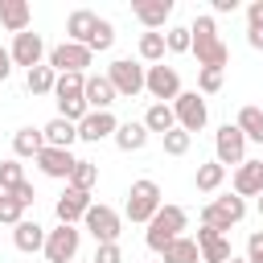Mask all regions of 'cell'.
Here are the masks:
<instances>
[{
	"label": "cell",
	"mask_w": 263,
	"mask_h": 263,
	"mask_svg": "<svg viewBox=\"0 0 263 263\" xmlns=\"http://www.w3.org/2000/svg\"><path fill=\"white\" fill-rule=\"evenodd\" d=\"M189 33H193V53H197V66H201V70H226L230 49L222 45L214 16H197V21L189 25Z\"/></svg>",
	"instance_id": "obj_1"
},
{
	"label": "cell",
	"mask_w": 263,
	"mask_h": 263,
	"mask_svg": "<svg viewBox=\"0 0 263 263\" xmlns=\"http://www.w3.org/2000/svg\"><path fill=\"white\" fill-rule=\"evenodd\" d=\"M185 226H189V214H185L181 205H160V210H156V218L148 222V234H144L148 251L164 255V251H168V242H177Z\"/></svg>",
	"instance_id": "obj_2"
},
{
	"label": "cell",
	"mask_w": 263,
	"mask_h": 263,
	"mask_svg": "<svg viewBox=\"0 0 263 263\" xmlns=\"http://www.w3.org/2000/svg\"><path fill=\"white\" fill-rule=\"evenodd\" d=\"M160 205H164V197H160V185H156V181H148V177L132 181V189H127V205H123L127 222L148 226V222L156 218V210H160Z\"/></svg>",
	"instance_id": "obj_3"
},
{
	"label": "cell",
	"mask_w": 263,
	"mask_h": 263,
	"mask_svg": "<svg viewBox=\"0 0 263 263\" xmlns=\"http://www.w3.org/2000/svg\"><path fill=\"white\" fill-rule=\"evenodd\" d=\"M247 218V201L238 197V193H226V197H214V201H205V210H201V226H214V230H230V226H238Z\"/></svg>",
	"instance_id": "obj_4"
},
{
	"label": "cell",
	"mask_w": 263,
	"mask_h": 263,
	"mask_svg": "<svg viewBox=\"0 0 263 263\" xmlns=\"http://www.w3.org/2000/svg\"><path fill=\"white\" fill-rule=\"evenodd\" d=\"M107 78H111V86H115L119 99H136V95L144 90L148 70H144L140 62H132V58H115V62L107 66Z\"/></svg>",
	"instance_id": "obj_5"
},
{
	"label": "cell",
	"mask_w": 263,
	"mask_h": 263,
	"mask_svg": "<svg viewBox=\"0 0 263 263\" xmlns=\"http://www.w3.org/2000/svg\"><path fill=\"white\" fill-rule=\"evenodd\" d=\"M173 115H177V127H185L189 136L201 132L205 119H210V111H205V95H197V90H181V95L173 99Z\"/></svg>",
	"instance_id": "obj_6"
},
{
	"label": "cell",
	"mask_w": 263,
	"mask_h": 263,
	"mask_svg": "<svg viewBox=\"0 0 263 263\" xmlns=\"http://www.w3.org/2000/svg\"><path fill=\"white\" fill-rule=\"evenodd\" d=\"M90 49L86 45H74V41H62V45H53L49 49V70L53 74H86V66H90Z\"/></svg>",
	"instance_id": "obj_7"
},
{
	"label": "cell",
	"mask_w": 263,
	"mask_h": 263,
	"mask_svg": "<svg viewBox=\"0 0 263 263\" xmlns=\"http://www.w3.org/2000/svg\"><path fill=\"white\" fill-rule=\"evenodd\" d=\"M214 160L218 164H242L247 160V136L238 132V123H222L218 136H214Z\"/></svg>",
	"instance_id": "obj_8"
},
{
	"label": "cell",
	"mask_w": 263,
	"mask_h": 263,
	"mask_svg": "<svg viewBox=\"0 0 263 263\" xmlns=\"http://www.w3.org/2000/svg\"><path fill=\"white\" fill-rule=\"evenodd\" d=\"M78 247H82V230L58 222V230H49V238H45V259L49 263H74Z\"/></svg>",
	"instance_id": "obj_9"
},
{
	"label": "cell",
	"mask_w": 263,
	"mask_h": 263,
	"mask_svg": "<svg viewBox=\"0 0 263 263\" xmlns=\"http://www.w3.org/2000/svg\"><path fill=\"white\" fill-rule=\"evenodd\" d=\"M144 90L156 99V103H173L177 95H181V74L173 70V66H148V78H144Z\"/></svg>",
	"instance_id": "obj_10"
},
{
	"label": "cell",
	"mask_w": 263,
	"mask_h": 263,
	"mask_svg": "<svg viewBox=\"0 0 263 263\" xmlns=\"http://www.w3.org/2000/svg\"><path fill=\"white\" fill-rule=\"evenodd\" d=\"M82 222H86V230L95 234L99 247H103V242H119V226H123V222H119V214H115L111 205H90Z\"/></svg>",
	"instance_id": "obj_11"
},
{
	"label": "cell",
	"mask_w": 263,
	"mask_h": 263,
	"mask_svg": "<svg viewBox=\"0 0 263 263\" xmlns=\"http://www.w3.org/2000/svg\"><path fill=\"white\" fill-rule=\"evenodd\" d=\"M8 53H12V66H25V74H29L33 66H41V58H45V41H41V33H16Z\"/></svg>",
	"instance_id": "obj_12"
},
{
	"label": "cell",
	"mask_w": 263,
	"mask_h": 263,
	"mask_svg": "<svg viewBox=\"0 0 263 263\" xmlns=\"http://www.w3.org/2000/svg\"><path fill=\"white\" fill-rule=\"evenodd\" d=\"M74 164H78V156H74L70 148H49V144H45V152L37 156V168H41L45 177H53V181H70Z\"/></svg>",
	"instance_id": "obj_13"
},
{
	"label": "cell",
	"mask_w": 263,
	"mask_h": 263,
	"mask_svg": "<svg viewBox=\"0 0 263 263\" xmlns=\"http://www.w3.org/2000/svg\"><path fill=\"white\" fill-rule=\"evenodd\" d=\"M95 201H90V193H82V189H70L66 185V193L53 201V214H58V222L62 226H74L78 218H86V210H90Z\"/></svg>",
	"instance_id": "obj_14"
},
{
	"label": "cell",
	"mask_w": 263,
	"mask_h": 263,
	"mask_svg": "<svg viewBox=\"0 0 263 263\" xmlns=\"http://www.w3.org/2000/svg\"><path fill=\"white\" fill-rule=\"evenodd\" d=\"M115 127H119V119H115L111 111H90V115L78 123V140H86V144L115 140Z\"/></svg>",
	"instance_id": "obj_15"
},
{
	"label": "cell",
	"mask_w": 263,
	"mask_h": 263,
	"mask_svg": "<svg viewBox=\"0 0 263 263\" xmlns=\"http://www.w3.org/2000/svg\"><path fill=\"white\" fill-rule=\"evenodd\" d=\"M132 12L148 33H160L173 16V0H140V4H132Z\"/></svg>",
	"instance_id": "obj_16"
},
{
	"label": "cell",
	"mask_w": 263,
	"mask_h": 263,
	"mask_svg": "<svg viewBox=\"0 0 263 263\" xmlns=\"http://www.w3.org/2000/svg\"><path fill=\"white\" fill-rule=\"evenodd\" d=\"M234 193L247 197H263V160H242L234 168Z\"/></svg>",
	"instance_id": "obj_17"
},
{
	"label": "cell",
	"mask_w": 263,
	"mask_h": 263,
	"mask_svg": "<svg viewBox=\"0 0 263 263\" xmlns=\"http://www.w3.org/2000/svg\"><path fill=\"white\" fill-rule=\"evenodd\" d=\"M95 25H99V12H90V8H74V12L66 16V41H74V45H90Z\"/></svg>",
	"instance_id": "obj_18"
},
{
	"label": "cell",
	"mask_w": 263,
	"mask_h": 263,
	"mask_svg": "<svg viewBox=\"0 0 263 263\" xmlns=\"http://www.w3.org/2000/svg\"><path fill=\"white\" fill-rule=\"evenodd\" d=\"M115 99L119 95H115V86H111L107 74H86V107L90 111H111Z\"/></svg>",
	"instance_id": "obj_19"
},
{
	"label": "cell",
	"mask_w": 263,
	"mask_h": 263,
	"mask_svg": "<svg viewBox=\"0 0 263 263\" xmlns=\"http://www.w3.org/2000/svg\"><path fill=\"white\" fill-rule=\"evenodd\" d=\"M29 21H33V8L25 0H0V25L16 37V33H29Z\"/></svg>",
	"instance_id": "obj_20"
},
{
	"label": "cell",
	"mask_w": 263,
	"mask_h": 263,
	"mask_svg": "<svg viewBox=\"0 0 263 263\" xmlns=\"http://www.w3.org/2000/svg\"><path fill=\"white\" fill-rule=\"evenodd\" d=\"M45 152V136H41V127H21V132H12V156L16 160H37Z\"/></svg>",
	"instance_id": "obj_21"
},
{
	"label": "cell",
	"mask_w": 263,
	"mask_h": 263,
	"mask_svg": "<svg viewBox=\"0 0 263 263\" xmlns=\"http://www.w3.org/2000/svg\"><path fill=\"white\" fill-rule=\"evenodd\" d=\"M45 226L41 222H21V226H12V242H16V251H25V255H33V251H45Z\"/></svg>",
	"instance_id": "obj_22"
},
{
	"label": "cell",
	"mask_w": 263,
	"mask_h": 263,
	"mask_svg": "<svg viewBox=\"0 0 263 263\" xmlns=\"http://www.w3.org/2000/svg\"><path fill=\"white\" fill-rule=\"evenodd\" d=\"M148 136H152V132L144 127V119H140V123L127 119V123L115 127V148H119V152H140V148L148 144Z\"/></svg>",
	"instance_id": "obj_23"
},
{
	"label": "cell",
	"mask_w": 263,
	"mask_h": 263,
	"mask_svg": "<svg viewBox=\"0 0 263 263\" xmlns=\"http://www.w3.org/2000/svg\"><path fill=\"white\" fill-rule=\"evenodd\" d=\"M41 136H45V144H49V148H70V144L78 140V123H70V119H62V115H53V119L41 127Z\"/></svg>",
	"instance_id": "obj_24"
},
{
	"label": "cell",
	"mask_w": 263,
	"mask_h": 263,
	"mask_svg": "<svg viewBox=\"0 0 263 263\" xmlns=\"http://www.w3.org/2000/svg\"><path fill=\"white\" fill-rule=\"evenodd\" d=\"M144 127H148V132H156V136H168V132L177 127L173 103H152V107L144 111Z\"/></svg>",
	"instance_id": "obj_25"
},
{
	"label": "cell",
	"mask_w": 263,
	"mask_h": 263,
	"mask_svg": "<svg viewBox=\"0 0 263 263\" xmlns=\"http://www.w3.org/2000/svg\"><path fill=\"white\" fill-rule=\"evenodd\" d=\"M222 181H226V164H218V160H205V164H197V173H193L197 193H218Z\"/></svg>",
	"instance_id": "obj_26"
},
{
	"label": "cell",
	"mask_w": 263,
	"mask_h": 263,
	"mask_svg": "<svg viewBox=\"0 0 263 263\" xmlns=\"http://www.w3.org/2000/svg\"><path fill=\"white\" fill-rule=\"evenodd\" d=\"M53 99H58V103H70V99H86V74H58Z\"/></svg>",
	"instance_id": "obj_27"
},
{
	"label": "cell",
	"mask_w": 263,
	"mask_h": 263,
	"mask_svg": "<svg viewBox=\"0 0 263 263\" xmlns=\"http://www.w3.org/2000/svg\"><path fill=\"white\" fill-rule=\"evenodd\" d=\"M164 263H201V247H197V238H177V242H168V251H164Z\"/></svg>",
	"instance_id": "obj_28"
},
{
	"label": "cell",
	"mask_w": 263,
	"mask_h": 263,
	"mask_svg": "<svg viewBox=\"0 0 263 263\" xmlns=\"http://www.w3.org/2000/svg\"><path fill=\"white\" fill-rule=\"evenodd\" d=\"M25 86H29V95H53V86H58V74L41 62V66H33L29 74H25Z\"/></svg>",
	"instance_id": "obj_29"
},
{
	"label": "cell",
	"mask_w": 263,
	"mask_h": 263,
	"mask_svg": "<svg viewBox=\"0 0 263 263\" xmlns=\"http://www.w3.org/2000/svg\"><path fill=\"white\" fill-rule=\"evenodd\" d=\"M234 123H238V132H242L247 140H255V144H263V107H242Z\"/></svg>",
	"instance_id": "obj_30"
},
{
	"label": "cell",
	"mask_w": 263,
	"mask_h": 263,
	"mask_svg": "<svg viewBox=\"0 0 263 263\" xmlns=\"http://www.w3.org/2000/svg\"><path fill=\"white\" fill-rule=\"evenodd\" d=\"M66 185H70V189H82V193H90V189L99 185V164H95V160H78Z\"/></svg>",
	"instance_id": "obj_31"
},
{
	"label": "cell",
	"mask_w": 263,
	"mask_h": 263,
	"mask_svg": "<svg viewBox=\"0 0 263 263\" xmlns=\"http://www.w3.org/2000/svg\"><path fill=\"white\" fill-rule=\"evenodd\" d=\"M164 53H168L164 33H140V58H144V62L160 66V62H164Z\"/></svg>",
	"instance_id": "obj_32"
},
{
	"label": "cell",
	"mask_w": 263,
	"mask_h": 263,
	"mask_svg": "<svg viewBox=\"0 0 263 263\" xmlns=\"http://www.w3.org/2000/svg\"><path fill=\"white\" fill-rule=\"evenodd\" d=\"M16 185H25V164L12 156V160H0V193H12Z\"/></svg>",
	"instance_id": "obj_33"
},
{
	"label": "cell",
	"mask_w": 263,
	"mask_h": 263,
	"mask_svg": "<svg viewBox=\"0 0 263 263\" xmlns=\"http://www.w3.org/2000/svg\"><path fill=\"white\" fill-rule=\"evenodd\" d=\"M115 45V25L107 21V16H99V25H95V33H90V53H103V49H111Z\"/></svg>",
	"instance_id": "obj_34"
},
{
	"label": "cell",
	"mask_w": 263,
	"mask_h": 263,
	"mask_svg": "<svg viewBox=\"0 0 263 263\" xmlns=\"http://www.w3.org/2000/svg\"><path fill=\"white\" fill-rule=\"evenodd\" d=\"M164 45H168V53H193V33H189V25H173V29L164 33Z\"/></svg>",
	"instance_id": "obj_35"
},
{
	"label": "cell",
	"mask_w": 263,
	"mask_h": 263,
	"mask_svg": "<svg viewBox=\"0 0 263 263\" xmlns=\"http://www.w3.org/2000/svg\"><path fill=\"white\" fill-rule=\"evenodd\" d=\"M25 222V205L12 193H0V226H21Z\"/></svg>",
	"instance_id": "obj_36"
},
{
	"label": "cell",
	"mask_w": 263,
	"mask_h": 263,
	"mask_svg": "<svg viewBox=\"0 0 263 263\" xmlns=\"http://www.w3.org/2000/svg\"><path fill=\"white\" fill-rule=\"evenodd\" d=\"M234 259V251H230V238L222 234V238H214L210 247H201V263H230Z\"/></svg>",
	"instance_id": "obj_37"
},
{
	"label": "cell",
	"mask_w": 263,
	"mask_h": 263,
	"mask_svg": "<svg viewBox=\"0 0 263 263\" xmlns=\"http://www.w3.org/2000/svg\"><path fill=\"white\" fill-rule=\"evenodd\" d=\"M160 140H164V152H168V156H185V152H189V144H193V136H189L185 127H173V132H168V136H160Z\"/></svg>",
	"instance_id": "obj_38"
},
{
	"label": "cell",
	"mask_w": 263,
	"mask_h": 263,
	"mask_svg": "<svg viewBox=\"0 0 263 263\" xmlns=\"http://www.w3.org/2000/svg\"><path fill=\"white\" fill-rule=\"evenodd\" d=\"M222 90V70H201L197 74V95H218Z\"/></svg>",
	"instance_id": "obj_39"
},
{
	"label": "cell",
	"mask_w": 263,
	"mask_h": 263,
	"mask_svg": "<svg viewBox=\"0 0 263 263\" xmlns=\"http://www.w3.org/2000/svg\"><path fill=\"white\" fill-rule=\"evenodd\" d=\"M90 263H123V251H119V242H103L99 251H95V259Z\"/></svg>",
	"instance_id": "obj_40"
},
{
	"label": "cell",
	"mask_w": 263,
	"mask_h": 263,
	"mask_svg": "<svg viewBox=\"0 0 263 263\" xmlns=\"http://www.w3.org/2000/svg\"><path fill=\"white\" fill-rule=\"evenodd\" d=\"M247 263H263V230H255L247 238Z\"/></svg>",
	"instance_id": "obj_41"
},
{
	"label": "cell",
	"mask_w": 263,
	"mask_h": 263,
	"mask_svg": "<svg viewBox=\"0 0 263 263\" xmlns=\"http://www.w3.org/2000/svg\"><path fill=\"white\" fill-rule=\"evenodd\" d=\"M247 29H263V0L247 4Z\"/></svg>",
	"instance_id": "obj_42"
},
{
	"label": "cell",
	"mask_w": 263,
	"mask_h": 263,
	"mask_svg": "<svg viewBox=\"0 0 263 263\" xmlns=\"http://www.w3.org/2000/svg\"><path fill=\"white\" fill-rule=\"evenodd\" d=\"M12 197H16V201H21L25 210H29L33 201H37V193H33V185H29V181H25V185H16V189H12Z\"/></svg>",
	"instance_id": "obj_43"
},
{
	"label": "cell",
	"mask_w": 263,
	"mask_h": 263,
	"mask_svg": "<svg viewBox=\"0 0 263 263\" xmlns=\"http://www.w3.org/2000/svg\"><path fill=\"white\" fill-rule=\"evenodd\" d=\"M214 238H222V230H214V226H201L197 230V247H210Z\"/></svg>",
	"instance_id": "obj_44"
},
{
	"label": "cell",
	"mask_w": 263,
	"mask_h": 263,
	"mask_svg": "<svg viewBox=\"0 0 263 263\" xmlns=\"http://www.w3.org/2000/svg\"><path fill=\"white\" fill-rule=\"evenodd\" d=\"M8 74H12V53H8L4 45H0V82H4Z\"/></svg>",
	"instance_id": "obj_45"
},
{
	"label": "cell",
	"mask_w": 263,
	"mask_h": 263,
	"mask_svg": "<svg viewBox=\"0 0 263 263\" xmlns=\"http://www.w3.org/2000/svg\"><path fill=\"white\" fill-rule=\"evenodd\" d=\"M247 45L251 49H263V29H247Z\"/></svg>",
	"instance_id": "obj_46"
},
{
	"label": "cell",
	"mask_w": 263,
	"mask_h": 263,
	"mask_svg": "<svg viewBox=\"0 0 263 263\" xmlns=\"http://www.w3.org/2000/svg\"><path fill=\"white\" fill-rule=\"evenodd\" d=\"M214 4V12H234L238 8V0H210Z\"/></svg>",
	"instance_id": "obj_47"
},
{
	"label": "cell",
	"mask_w": 263,
	"mask_h": 263,
	"mask_svg": "<svg viewBox=\"0 0 263 263\" xmlns=\"http://www.w3.org/2000/svg\"><path fill=\"white\" fill-rule=\"evenodd\" d=\"M259 218H263V197H259Z\"/></svg>",
	"instance_id": "obj_48"
},
{
	"label": "cell",
	"mask_w": 263,
	"mask_h": 263,
	"mask_svg": "<svg viewBox=\"0 0 263 263\" xmlns=\"http://www.w3.org/2000/svg\"><path fill=\"white\" fill-rule=\"evenodd\" d=\"M230 263H247V259H238V255H234V259H230Z\"/></svg>",
	"instance_id": "obj_49"
}]
</instances>
